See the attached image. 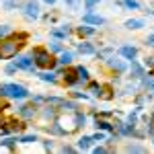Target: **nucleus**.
Returning <instances> with one entry per match:
<instances>
[{
    "mask_svg": "<svg viewBox=\"0 0 154 154\" xmlns=\"http://www.w3.org/2000/svg\"><path fill=\"white\" fill-rule=\"evenodd\" d=\"M29 54L35 62V66L41 70H54L58 66V58H54V54L48 48H33Z\"/></svg>",
    "mask_w": 154,
    "mask_h": 154,
    "instance_id": "f257e3e1",
    "label": "nucleus"
},
{
    "mask_svg": "<svg viewBox=\"0 0 154 154\" xmlns=\"http://www.w3.org/2000/svg\"><path fill=\"white\" fill-rule=\"evenodd\" d=\"M19 11L27 21H37L41 17V4L39 0H23L19 2Z\"/></svg>",
    "mask_w": 154,
    "mask_h": 154,
    "instance_id": "f03ea898",
    "label": "nucleus"
},
{
    "mask_svg": "<svg viewBox=\"0 0 154 154\" xmlns=\"http://www.w3.org/2000/svg\"><path fill=\"white\" fill-rule=\"evenodd\" d=\"M12 60H14V64H17L19 70H25V72H29V74H37V70H39L35 66V62H33V58H31V54H17Z\"/></svg>",
    "mask_w": 154,
    "mask_h": 154,
    "instance_id": "7ed1b4c3",
    "label": "nucleus"
},
{
    "mask_svg": "<svg viewBox=\"0 0 154 154\" xmlns=\"http://www.w3.org/2000/svg\"><path fill=\"white\" fill-rule=\"evenodd\" d=\"M62 84L64 86H68V88H76V86H84L80 82V78H78V74L74 70V66H66V70L62 74Z\"/></svg>",
    "mask_w": 154,
    "mask_h": 154,
    "instance_id": "20e7f679",
    "label": "nucleus"
},
{
    "mask_svg": "<svg viewBox=\"0 0 154 154\" xmlns=\"http://www.w3.org/2000/svg\"><path fill=\"white\" fill-rule=\"evenodd\" d=\"M105 66L109 68V70H113V72H117V74H123V72H128V60H123V58H115V54L113 56H109V58L105 60Z\"/></svg>",
    "mask_w": 154,
    "mask_h": 154,
    "instance_id": "39448f33",
    "label": "nucleus"
},
{
    "mask_svg": "<svg viewBox=\"0 0 154 154\" xmlns=\"http://www.w3.org/2000/svg\"><path fill=\"white\" fill-rule=\"evenodd\" d=\"M72 33V25L70 23H62L58 27H51L49 29V37H54V39H62V41H66Z\"/></svg>",
    "mask_w": 154,
    "mask_h": 154,
    "instance_id": "423d86ee",
    "label": "nucleus"
},
{
    "mask_svg": "<svg viewBox=\"0 0 154 154\" xmlns=\"http://www.w3.org/2000/svg\"><path fill=\"white\" fill-rule=\"evenodd\" d=\"M17 113H19V117L25 119V121H31V119H35L39 115V107L35 103H29V105H21L17 109Z\"/></svg>",
    "mask_w": 154,
    "mask_h": 154,
    "instance_id": "0eeeda50",
    "label": "nucleus"
},
{
    "mask_svg": "<svg viewBox=\"0 0 154 154\" xmlns=\"http://www.w3.org/2000/svg\"><path fill=\"white\" fill-rule=\"evenodd\" d=\"M128 72H130V80H142L146 76V66L140 64L138 60H131L128 66Z\"/></svg>",
    "mask_w": 154,
    "mask_h": 154,
    "instance_id": "6e6552de",
    "label": "nucleus"
},
{
    "mask_svg": "<svg viewBox=\"0 0 154 154\" xmlns=\"http://www.w3.org/2000/svg\"><path fill=\"white\" fill-rule=\"evenodd\" d=\"M115 54H117L119 58H123V60H128V62H131V60H136V58H138L140 49L136 48V45H131V43H125V45H119Z\"/></svg>",
    "mask_w": 154,
    "mask_h": 154,
    "instance_id": "1a4fd4ad",
    "label": "nucleus"
},
{
    "mask_svg": "<svg viewBox=\"0 0 154 154\" xmlns=\"http://www.w3.org/2000/svg\"><path fill=\"white\" fill-rule=\"evenodd\" d=\"M84 86H86V93H91V97H97V99H99V97H101V99H107L105 93L109 91V88H105V86L99 82V80H88Z\"/></svg>",
    "mask_w": 154,
    "mask_h": 154,
    "instance_id": "9d476101",
    "label": "nucleus"
},
{
    "mask_svg": "<svg viewBox=\"0 0 154 154\" xmlns=\"http://www.w3.org/2000/svg\"><path fill=\"white\" fill-rule=\"evenodd\" d=\"M80 21L86 23V25H93V27H103V25H107L105 17H101V14H97V12H93V11H86L82 14V19H80Z\"/></svg>",
    "mask_w": 154,
    "mask_h": 154,
    "instance_id": "9b49d317",
    "label": "nucleus"
},
{
    "mask_svg": "<svg viewBox=\"0 0 154 154\" xmlns=\"http://www.w3.org/2000/svg\"><path fill=\"white\" fill-rule=\"evenodd\" d=\"M95 130H101V131H107V134H113L115 131V123L107 121V117H95Z\"/></svg>",
    "mask_w": 154,
    "mask_h": 154,
    "instance_id": "f8f14e48",
    "label": "nucleus"
},
{
    "mask_svg": "<svg viewBox=\"0 0 154 154\" xmlns=\"http://www.w3.org/2000/svg\"><path fill=\"white\" fill-rule=\"evenodd\" d=\"M76 49H78V54H80V56H95V54H97L95 43H91V41H84V39L76 43Z\"/></svg>",
    "mask_w": 154,
    "mask_h": 154,
    "instance_id": "ddd939ff",
    "label": "nucleus"
},
{
    "mask_svg": "<svg viewBox=\"0 0 154 154\" xmlns=\"http://www.w3.org/2000/svg\"><path fill=\"white\" fill-rule=\"evenodd\" d=\"M74 33H76L78 37H93V35H97V27L82 23L80 27H76V29H74Z\"/></svg>",
    "mask_w": 154,
    "mask_h": 154,
    "instance_id": "4468645a",
    "label": "nucleus"
},
{
    "mask_svg": "<svg viewBox=\"0 0 154 154\" xmlns=\"http://www.w3.org/2000/svg\"><path fill=\"white\" fill-rule=\"evenodd\" d=\"M72 62H74V51L62 49V51L58 54V64L60 66H72Z\"/></svg>",
    "mask_w": 154,
    "mask_h": 154,
    "instance_id": "2eb2a0df",
    "label": "nucleus"
},
{
    "mask_svg": "<svg viewBox=\"0 0 154 154\" xmlns=\"http://www.w3.org/2000/svg\"><path fill=\"white\" fill-rule=\"evenodd\" d=\"M93 136H80L78 140H76V148L80 150V152H86V150H91V146H93Z\"/></svg>",
    "mask_w": 154,
    "mask_h": 154,
    "instance_id": "dca6fc26",
    "label": "nucleus"
},
{
    "mask_svg": "<svg viewBox=\"0 0 154 154\" xmlns=\"http://www.w3.org/2000/svg\"><path fill=\"white\" fill-rule=\"evenodd\" d=\"M123 27H125V29H130V31H140L142 27H146V21L134 17V19H128V21L123 23Z\"/></svg>",
    "mask_w": 154,
    "mask_h": 154,
    "instance_id": "f3484780",
    "label": "nucleus"
},
{
    "mask_svg": "<svg viewBox=\"0 0 154 154\" xmlns=\"http://www.w3.org/2000/svg\"><path fill=\"white\" fill-rule=\"evenodd\" d=\"M37 76H39L41 82H49V84L58 82V76H56V72H54V70H41V72H37Z\"/></svg>",
    "mask_w": 154,
    "mask_h": 154,
    "instance_id": "a211bd4d",
    "label": "nucleus"
},
{
    "mask_svg": "<svg viewBox=\"0 0 154 154\" xmlns=\"http://www.w3.org/2000/svg\"><path fill=\"white\" fill-rule=\"evenodd\" d=\"M76 109H78V103H76V101H66V99H64L62 105L58 107L60 113H74Z\"/></svg>",
    "mask_w": 154,
    "mask_h": 154,
    "instance_id": "6ab92c4d",
    "label": "nucleus"
},
{
    "mask_svg": "<svg viewBox=\"0 0 154 154\" xmlns=\"http://www.w3.org/2000/svg\"><path fill=\"white\" fill-rule=\"evenodd\" d=\"M74 70H76V74H78V78H80L82 84H86L88 80H91V72H88L86 66H74Z\"/></svg>",
    "mask_w": 154,
    "mask_h": 154,
    "instance_id": "aec40b11",
    "label": "nucleus"
},
{
    "mask_svg": "<svg viewBox=\"0 0 154 154\" xmlns=\"http://www.w3.org/2000/svg\"><path fill=\"white\" fill-rule=\"evenodd\" d=\"M45 48H48L51 54H60L62 49H66V48H64V43H62V39H54V37H51V41H49Z\"/></svg>",
    "mask_w": 154,
    "mask_h": 154,
    "instance_id": "412c9836",
    "label": "nucleus"
},
{
    "mask_svg": "<svg viewBox=\"0 0 154 154\" xmlns=\"http://www.w3.org/2000/svg\"><path fill=\"white\" fill-rule=\"evenodd\" d=\"M119 4H121V8H128V11H140L142 8L140 0H119Z\"/></svg>",
    "mask_w": 154,
    "mask_h": 154,
    "instance_id": "4be33fe9",
    "label": "nucleus"
},
{
    "mask_svg": "<svg viewBox=\"0 0 154 154\" xmlns=\"http://www.w3.org/2000/svg\"><path fill=\"white\" fill-rule=\"evenodd\" d=\"M115 54V48H103V49H97V54H95V58L97 60H101V62H105L109 56H113Z\"/></svg>",
    "mask_w": 154,
    "mask_h": 154,
    "instance_id": "5701e85b",
    "label": "nucleus"
},
{
    "mask_svg": "<svg viewBox=\"0 0 154 154\" xmlns=\"http://www.w3.org/2000/svg\"><path fill=\"white\" fill-rule=\"evenodd\" d=\"M39 142V136L37 134H23V136H19V144H37Z\"/></svg>",
    "mask_w": 154,
    "mask_h": 154,
    "instance_id": "b1692460",
    "label": "nucleus"
},
{
    "mask_svg": "<svg viewBox=\"0 0 154 154\" xmlns=\"http://www.w3.org/2000/svg\"><path fill=\"white\" fill-rule=\"evenodd\" d=\"M74 121H76V128H78V130H82L84 125H86V115H84L80 109L74 111Z\"/></svg>",
    "mask_w": 154,
    "mask_h": 154,
    "instance_id": "393cba45",
    "label": "nucleus"
},
{
    "mask_svg": "<svg viewBox=\"0 0 154 154\" xmlns=\"http://www.w3.org/2000/svg\"><path fill=\"white\" fill-rule=\"evenodd\" d=\"M123 150H125V152H146V148H144L142 144H138V142H131L130 146H125Z\"/></svg>",
    "mask_w": 154,
    "mask_h": 154,
    "instance_id": "a878e982",
    "label": "nucleus"
},
{
    "mask_svg": "<svg viewBox=\"0 0 154 154\" xmlns=\"http://www.w3.org/2000/svg\"><path fill=\"white\" fill-rule=\"evenodd\" d=\"M17 72H19V68H17L14 60H11V62L4 66V74H6V76H12V74H17Z\"/></svg>",
    "mask_w": 154,
    "mask_h": 154,
    "instance_id": "bb28decb",
    "label": "nucleus"
},
{
    "mask_svg": "<svg viewBox=\"0 0 154 154\" xmlns=\"http://www.w3.org/2000/svg\"><path fill=\"white\" fill-rule=\"evenodd\" d=\"M103 0H82V6L84 11H95V6H99Z\"/></svg>",
    "mask_w": 154,
    "mask_h": 154,
    "instance_id": "cd10ccee",
    "label": "nucleus"
},
{
    "mask_svg": "<svg viewBox=\"0 0 154 154\" xmlns=\"http://www.w3.org/2000/svg\"><path fill=\"white\" fill-rule=\"evenodd\" d=\"M2 6H4V11H14V8H19V2L17 0H2Z\"/></svg>",
    "mask_w": 154,
    "mask_h": 154,
    "instance_id": "c85d7f7f",
    "label": "nucleus"
},
{
    "mask_svg": "<svg viewBox=\"0 0 154 154\" xmlns=\"http://www.w3.org/2000/svg\"><path fill=\"white\" fill-rule=\"evenodd\" d=\"M72 99H76V101H91L93 97L86 95V93H80V91H74V93H72Z\"/></svg>",
    "mask_w": 154,
    "mask_h": 154,
    "instance_id": "c756f323",
    "label": "nucleus"
},
{
    "mask_svg": "<svg viewBox=\"0 0 154 154\" xmlns=\"http://www.w3.org/2000/svg\"><path fill=\"white\" fill-rule=\"evenodd\" d=\"M11 33H12V27H11V25H0V39L8 37Z\"/></svg>",
    "mask_w": 154,
    "mask_h": 154,
    "instance_id": "7c9ffc66",
    "label": "nucleus"
},
{
    "mask_svg": "<svg viewBox=\"0 0 154 154\" xmlns=\"http://www.w3.org/2000/svg\"><path fill=\"white\" fill-rule=\"evenodd\" d=\"M93 140H95V142H105V140H107V131L97 130L95 134H93Z\"/></svg>",
    "mask_w": 154,
    "mask_h": 154,
    "instance_id": "2f4dec72",
    "label": "nucleus"
},
{
    "mask_svg": "<svg viewBox=\"0 0 154 154\" xmlns=\"http://www.w3.org/2000/svg\"><path fill=\"white\" fill-rule=\"evenodd\" d=\"M48 101V97H43V95H33L31 97V103H35V105H41V103H45Z\"/></svg>",
    "mask_w": 154,
    "mask_h": 154,
    "instance_id": "473e14b6",
    "label": "nucleus"
},
{
    "mask_svg": "<svg viewBox=\"0 0 154 154\" xmlns=\"http://www.w3.org/2000/svg\"><path fill=\"white\" fill-rule=\"evenodd\" d=\"M142 64L146 66V68H148V70H152V68H154V56H146Z\"/></svg>",
    "mask_w": 154,
    "mask_h": 154,
    "instance_id": "72a5a7b5",
    "label": "nucleus"
},
{
    "mask_svg": "<svg viewBox=\"0 0 154 154\" xmlns=\"http://www.w3.org/2000/svg\"><path fill=\"white\" fill-rule=\"evenodd\" d=\"M109 148L107 146H91V152L93 154H103V152H107Z\"/></svg>",
    "mask_w": 154,
    "mask_h": 154,
    "instance_id": "f704fd0d",
    "label": "nucleus"
},
{
    "mask_svg": "<svg viewBox=\"0 0 154 154\" xmlns=\"http://www.w3.org/2000/svg\"><path fill=\"white\" fill-rule=\"evenodd\" d=\"M144 43H146V48H154V31L146 35V39H144Z\"/></svg>",
    "mask_w": 154,
    "mask_h": 154,
    "instance_id": "c9c22d12",
    "label": "nucleus"
},
{
    "mask_svg": "<svg viewBox=\"0 0 154 154\" xmlns=\"http://www.w3.org/2000/svg\"><path fill=\"white\" fill-rule=\"evenodd\" d=\"M60 152H78V148H76V146H70V144H64V146L60 148Z\"/></svg>",
    "mask_w": 154,
    "mask_h": 154,
    "instance_id": "e433bc0d",
    "label": "nucleus"
},
{
    "mask_svg": "<svg viewBox=\"0 0 154 154\" xmlns=\"http://www.w3.org/2000/svg\"><path fill=\"white\" fill-rule=\"evenodd\" d=\"M64 4H66L68 8H76V6H78V0H64Z\"/></svg>",
    "mask_w": 154,
    "mask_h": 154,
    "instance_id": "4c0bfd02",
    "label": "nucleus"
},
{
    "mask_svg": "<svg viewBox=\"0 0 154 154\" xmlns=\"http://www.w3.org/2000/svg\"><path fill=\"white\" fill-rule=\"evenodd\" d=\"M43 150H54V142L51 140H43Z\"/></svg>",
    "mask_w": 154,
    "mask_h": 154,
    "instance_id": "58836bf2",
    "label": "nucleus"
},
{
    "mask_svg": "<svg viewBox=\"0 0 154 154\" xmlns=\"http://www.w3.org/2000/svg\"><path fill=\"white\" fill-rule=\"evenodd\" d=\"M41 2H45V4H49V6H54V4H56L58 0H41Z\"/></svg>",
    "mask_w": 154,
    "mask_h": 154,
    "instance_id": "ea45409f",
    "label": "nucleus"
},
{
    "mask_svg": "<svg viewBox=\"0 0 154 154\" xmlns=\"http://www.w3.org/2000/svg\"><path fill=\"white\" fill-rule=\"evenodd\" d=\"M150 91H152V95H154V78H152V82H150V86H148Z\"/></svg>",
    "mask_w": 154,
    "mask_h": 154,
    "instance_id": "a19ab883",
    "label": "nucleus"
},
{
    "mask_svg": "<svg viewBox=\"0 0 154 154\" xmlns=\"http://www.w3.org/2000/svg\"><path fill=\"white\" fill-rule=\"evenodd\" d=\"M150 138H152V146H154V136H150Z\"/></svg>",
    "mask_w": 154,
    "mask_h": 154,
    "instance_id": "79ce46f5",
    "label": "nucleus"
}]
</instances>
